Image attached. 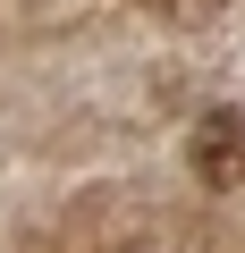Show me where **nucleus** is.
I'll list each match as a JSON object with an SVG mask.
<instances>
[{
	"mask_svg": "<svg viewBox=\"0 0 245 253\" xmlns=\"http://www.w3.org/2000/svg\"><path fill=\"white\" fill-rule=\"evenodd\" d=\"M186 169H195L211 194H237V186H245V110H211V118H195Z\"/></svg>",
	"mask_w": 245,
	"mask_h": 253,
	"instance_id": "obj_1",
	"label": "nucleus"
}]
</instances>
